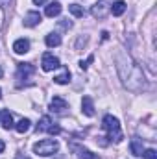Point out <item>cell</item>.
<instances>
[{"instance_id":"5bb4252c","label":"cell","mask_w":157,"mask_h":159,"mask_svg":"<svg viewBox=\"0 0 157 159\" xmlns=\"http://www.w3.org/2000/svg\"><path fill=\"white\" fill-rule=\"evenodd\" d=\"M0 117H2V126H4V129H11L15 124H13V117H11V113L6 109V111H2L0 113Z\"/></svg>"},{"instance_id":"44dd1931","label":"cell","mask_w":157,"mask_h":159,"mask_svg":"<svg viewBox=\"0 0 157 159\" xmlns=\"http://www.w3.org/2000/svg\"><path fill=\"white\" fill-rule=\"evenodd\" d=\"M142 157H144V159H157V152L154 150V148L144 150V152H142Z\"/></svg>"},{"instance_id":"f546056e","label":"cell","mask_w":157,"mask_h":159,"mask_svg":"<svg viewBox=\"0 0 157 159\" xmlns=\"http://www.w3.org/2000/svg\"><path fill=\"white\" fill-rule=\"evenodd\" d=\"M0 98H2V89H0Z\"/></svg>"},{"instance_id":"2e32d148","label":"cell","mask_w":157,"mask_h":159,"mask_svg":"<svg viewBox=\"0 0 157 159\" xmlns=\"http://www.w3.org/2000/svg\"><path fill=\"white\" fill-rule=\"evenodd\" d=\"M56 83H59V85H65V83H69L70 81V70L67 69V67H63V72L61 74H57L56 78H54Z\"/></svg>"},{"instance_id":"ac0fdd59","label":"cell","mask_w":157,"mask_h":159,"mask_svg":"<svg viewBox=\"0 0 157 159\" xmlns=\"http://www.w3.org/2000/svg\"><path fill=\"white\" fill-rule=\"evenodd\" d=\"M30 124H32L30 119H20L17 124H15V129H17L19 133H26V131L30 129Z\"/></svg>"},{"instance_id":"484cf974","label":"cell","mask_w":157,"mask_h":159,"mask_svg":"<svg viewBox=\"0 0 157 159\" xmlns=\"http://www.w3.org/2000/svg\"><path fill=\"white\" fill-rule=\"evenodd\" d=\"M4 148H6V144H4V141H2V139H0V154H2V152H4Z\"/></svg>"},{"instance_id":"4316f807","label":"cell","mask_w":157,"mask_h":159,"mask_svg":"<svg viewBox=\"0 0 157 159\" xmlns=\"http://www.w3.org/2000/svg\"><path fill=\"white\" fill-rule=\"evenodd\" d=\"M2 20H4V11H2V7H0V28H2Z\"/></svg>"},{"instance_id":"5b68a950","label":"cell","mask_w":157,"mask_h":159,"mask_svg":"<svg viewBox=\"0 0 157 159\" xmlns=\"http://www.w3.org/2000/svg\"><path fill=\"white\" fill-rule=\"evenodd\" d=\"M41 67H43V70L50 72V70H54V69H59V67H61V63H59V57H56L54 54L46 52V54H43V59H41Z\"/></svg>"},{"instance_id":"e0dca14e","label":"cell","mask_w":157,"mask_h":159,"mask_svg":"<svg viewBox=\"0 0 157 159\" xmlns=\"http://www.w3.org/2000/svg\"><path fill=\"white\" fill-rule=\"evenodd\" d=\"M124 11H126V2L118 0V2H115V4H111V13H113L115 17H120Z\"/></svg>"},{"instance_id":"3957f363","label":"cell","mask_w":157,"mask_h":159,"mask_svg":"<svg viewBox=\"0 0 157 159\" xmlns=\"http://www.w3.org/2000/svg\"><path fill=\"white\" fill-rule=\"evenodd\" d=\"M57 148H59V144H57L56 139H43V141L34 144V152L37 156H43V157H48V156L56 154Z\"/></svg>"},{"instance_id":"52a82bcc","label":"cell","mask_w":157,"mask_h":159,"mask_svg":"<svg viewBox=\"0 0 157 159\" xmlns=\"http://www.w3.org/2000/svg\"><path fill=\"white\" fill-rule=\"evenodd\" d=\"M50 109L54 113H57V115H65L67 109H69V102L65 98H61V96H54L52 102H50Z\"/></svg>"},{"instance_id":"30bf717a","label":"cell","mask_w":157,"mask_h":159,"mask_svg":"<svg viewBox=\"0 0 157 159\" xmlns=\"http://www.w3.org/2000/svg\"><path fill=\"white\" fill-rule=\"evenodd\" d=\"M81 111L87 117H94V104H92L91 96H83V100H81Z\"/></svg>"},{"instance_id":"cb8c5ba5","label":"cell","mask_w":157,"mask_h":159,"mask_svg":"<svg viewBox=\"0 0 157 159\" xmlns=\"http://www.w3.org/2000/svg\"><path fill=\"white\" fill-rule=\"evenodd\" d=\"M61 28H72V22H70L69 19H63V22H61Z\"/></svg>"},{"instance_id":"ba28073f","label":"cell","mask_w":157,"mask_h":159,"mask_svg":"<svg viewBox=\"0 0 157 159\" xmlns=\"http://www.w3.org/2000/svg\"><path fill=\"white\" fill-rule=\"evenodd\" d=\"M70 150L76 154L78 159H96V156H94L91 150H87L85 146H79V144H76V143H70Z\"/></svg>"},{"instance_id":"9c48e42d","label":"cell","mask_w":157,"mask_h":159,"mask_svg":"<svg viewBox=\"0 0 157 159\" xmlns=\"http://www.w3.org/2000/svg\"><path fill=\"white\" fill-rule=\"evenodd\" d=\"M41 20H43V17H41L39 11H30L26 17H24V26H28V28H34V26H37Z\"/></svg>"},{"instance_id":"83f0119b","label":"cell","mask_w":157,"mask_h":159,"mask_svg":"<svg viewBox=\"0 0 157 159\" xmlns=\"http://www.w3.org/2000/svg\"><path fill=\"white\" fill-rule=\"evenodd\" d=\"M17 159H26L24 156H17Z\"/></svg>"},{"instance_id":"9a60e30c","label":"cell","mask_w":157,"mask_h":159,"mask_svg":"<svg viewBox=\"0 0 157 159\" xmlns=\"http://www.w3.org/2000/svg\"><path fill=\"white\" fill-rule=\"evenodd\" d=\"M44 43H46L48 48H54V46H59V44H61V37H59L57 34H48V35L44 37Z\"/></svg>"},{"instance_id":"277c9868","label":"cell","mask_w":157,"mask_h":159,"mask_svg":"<svg viewBox=\"0 0 157 159\" xmlns=\"http://www.w3.org/2000/svg\"><path fill=\"white\" fill-rule=\"evenodd\" d=\"M35 74V67L32 63H19L17 67V85L22 87V85H28L30 81L28 80Z\"/></svg>"},{"instance_id":"4fadbf2b","label":"cell","mask_w":157,"mask_h":159,"mask_svg":"<svg viewBox=\"0 0 157 159\" xmlns=\"http://www.w3.org/2000/svg\"><path fill=\"white\" fill-rule=\"evenodd\" d=\"M44 13H46V17H57V15L61 13V4H59V2H52V4H48Z\"/></svg>"},{"instance_id":"7402d4cb","label":"cell","mask_w":157,"mask_h":159,"mask_svg":"<svg viewBox=\"0 0 157 159\" xmlns=\"http://www.w3.org/2000/svg\"><path fill=\"white\" fill-rule=\"evenodd\" d=\"M92 61H94V56H89V57H87V59H85V61H83V59H81V61H79V67H81V69H83V70H87V69H89V65H91V63H92Z\"/></svg>"},{"instance_id":"6da1fadb","label":"cell","mask_w":157,"mask_h":159,"mask_svg":"<svg viewBox=\"0 0 157 159\" xmlns=\"http://www.w3.org/2000/svg\"><path fill=\"white\" fill-rule=\"evenodd\" d=\"M115 59H117V69L122 81H124V85L129 91H141L144 87V76H142L141 67L135 65L129 59V56L124 54V52H118Z\"/></svg>"},{"instance_id":"d4e9b609","label":"cell","mask_w":157,"mask_h":159,"mask_svg":"<svg viewBox=\"0 0 157 159\" xmlns=\"http://www.w3.org/2000/svg\"><path fill=\"white\" fill-rule=\"evenodd\" d=\"M46 2H48V0H34L35 6H43V4H46Z\"/></svg>"},{"instance_id":"7c38bea8","label":"cell","mask_w":157,"mask_h":159,"mask_svg":"<svg viewBox=\"0 0 157 159\" xmlns=\"http://www.w3.org/2000/svg\"><path fill=\"white\" fill-rule=\"evenodd\" d=\"M129 148H131V154H133V156H137V157H141V156H142V152H144V148H142V141H141L139 137L131 139Z\"/></svg>"},{"instance_id":"7a4b0ae2","label":"cell","mask_w":157,"mask_h":159,"mask_svg":"<svg viewBox=\"0 0 157 159\" xmlns=\"http://www.w3.org/2000/svg\"><path fill=\"white\" fill-rule=\"evenodd\" d=\"M102 126H104V129L109 133V139H111V141L120 143V141L124 139L122 129H120V122H118L117 117H113V115H105L104 120H102Z\"/></svg>"},{"instance_id":"ffe728a7","label":"cell","mask_w":157,"mask_h":159,"mask_svg":"<svg viewBox=\"0 0 157 159\" xmlns=\"http://www.w3.org/2000/svg\"><path fill=\"white\" fill-rule=\"evenodd\" d=\"M69 9H70V13H72L74 17H83V13H85V11H83V7L78 6V4H70V6H69Z\"/></svg>"},{"instance_id":"d6986e66","label":"cell","mask_w":157,"mask_h":159,"mask_svg":"<svg viewBox=\"0 0 157 159\" xmlns=\"http://www.w3.org/2000/svg\"><path fill=\"white\" fill-rule=\"evenodd\" d=\"M50 126H52V120L48 119V117H43L41 122L37 124V133H41V131H48Z\"/></svg>"},{"instance_id":"f1b7e54d","label":"cell","mask_w":157,"mask_h":159,"mask_svg":"<svg viewBox=\"0 0 157 159\" xmlns=\"http://www.w3.org/2000/svg\"><path fill=\"white\" fill-rule=\"evenodd\" d=\"M2 74H4V70H2V67H0V78H2Z\"/></svg>"},{"instance_id":"8fae6325","label":"cell","mask_w":157,"mask_h":159,"mask_svg":"<svg viewBox=\"0 0 157 159\" xmlns=\"http://www.w3.org/2000/svg\"><path fill=\"white\" fill-rule=\"evenodd\" d=\"M13 52L15 54H26V52H30V41L28 39H17L13 43Z\"/></svg>"},{"instance_id":"8992f818","label":"cell","mask_w":157,"mask_h":159,"mask_svg":"<svg viewBox=\"0 0 157 159\" xmlns=\"http://www.w3.org/2000/svg\"><path fill=\"white\" fill-rule=\"evenodd\" d=\"M107 4H111V0H100V2H96V4L92 6V9H91L92 17H94V19H104V17L107 15V11L111 9Z\"/></svg>"},{"instance_id":"603a6c76","label":"cell","mask_w":157,"mask_h":159,"mask_svg":"<svg viewBox=\"0 0 157 159\" xmlns=\"http://www.w3.org/2000/svg\"><path fill=\"white\" fill-rule=\"evenodd\" d=\"M59 131H61V128H59V126H56V124H52V126H50V129H48V133H50V135H57Z\"/></svg>"}]
</instances>
